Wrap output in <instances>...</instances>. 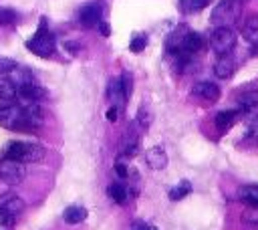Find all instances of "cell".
Here are the masks:
<instances>
[{
    "mask_svg": "<svg viewBox=\"0 0 258 230\" xmlns=\"http://www.w3.org/2000/svg\"><path fill=\"white\" fill-rule=\"evenodd\" d=\"M12 228H14V218L8 212L0 210V230H12Z\"/></svg>",
    "mask_w": 258,
    "mask_h": 230,
    "instance_id": "obj_25",
    "label": "cell"
},
{
    "mask_svg": "<svg viewBox=\"0 0 258 230\" xmlns=\"http://www.w3.org/2000/svg\"><path fill=\"white\" fill-rule=\"evenodd\" d=\"M62 218L67 224H81L87 218V210L83 206H69V208H64Z\"/></svg>",
    "mask_w": 258,
    "mask_h": 230,
    "instance_id": "obj_17",
    "label": "cell"
},
{
    "mask_svg": "<svg viewBox=\"0 0 258 230\" xmlns=\"http://www.w3.org/2000/svg\"><path fill=\"white\" fill-rule=\"evenodd\" d=\"M191 95H196L198 99H202L206 103H214L220 99V87L212 81H198L191 87Z\"/></svg>",
    "mask_w": 258,
    "mask_h": 230,
    "instance_id": "obj_8",
    "label": "cell"
},
{
    "mask_svg": "<svg viewBox=\"0 0 258 230\" xmlns=\"http://www.w3.org/2000/svg\"><path fill=\"white\" fill-rule=\"evenodd\" d=\"M6 157L16 159L20 163H34L44 157V147L38 143H28V141H12L6 149Z\"/></svg>",
    "mask_w": 258,
    "mask_h": 230,
    "instance_id": "obj_3",
    "label": "cell"
},
{
    "mask_svg": "<svg viewBox=\"0 0 258 230\" xmlns=\"http://www.w3.org/2000/svg\"><path fill=\"white\" fill-rule=\"evenodd\" d=\"M18 97L22 101H28V103H38L46 97V91L42 87H38L36 83H28V85L18 87Z\"/></svg>",
    "mask_w": 258,
    "mask_h": 230,
    "instance_id": "obj_12",
    "label": "cell"
},
{
    "mask_svg": "<svg viewBox=\"0 0 258 230\" xmlns=\"http://www.w3.org/2000/svg\"><path fill=\"white\" fill-rule=\"evenodd\" d=\"M107 194H109V198L113 200V202H117V204H125L127 202V198H129V190H127V186H123V184H111L109 188H107Z\"/></svg>",
    "mask_w": 258,
    "mask_h": 230,
    "instance_id": "obj_18",
    "label": "cell"
},
{
    "mask_svg": "<svg viewBox=\"0 0 258 230\" xmlns=\"http://www.w3.org/2000/svg\"><path fill=\"white\" fill-rule=\"evenodd\" d=\"M210 2H212V0H183V6H185V10H189V12H198V10H204Z\"/></svg>",
    "mask_w": 258,
    "mask_h": 230,
    "instance_id": "obj_23",
    "label": "cell"
},
{
    "mask_svg": "<svg viewBox=\"0 0 258 230\" xmlns=\"http://www.w3.org/2000/svg\"><path fill=\"white\" fill-rule=\"evenodd\" d=\"M145 163L151 167V169H163L167 165V153L163 147L155 145L151 149L145 151Z\"/></svg>",
    "mask_w": 258,
    "mask_h": 230,
    "instance_id": "obj_13",
    "label": "cell"
},
{
    "mask_svg": "<svg viewBox=\"0 0 258 230\" xmlns=\"http://www.w3.org/2000/svg\"><path fill=\"white\" fill-rule=\"evenodd\" d=\"M107 95H109V99L113 101V107H119V105H123V103L129 99V93H127V89H125L121 77H115V79L109 81V85H107Z\"/></svg>",
    "mask_w": 258,
    "mask_h": 230,
    "instance_id": "obj_9",
    "label": "cell"
},
{
    "mask_svg": "<svg viewBox=\"0 0 258 230\" xmlns=\"http://www.w3.org/2000/svg\"><path fill=\"white\" fill-rule=\"evenodd\" d=\"M115 171H117V176H119V178H127V176H129V167H127V165H123L121 161L115 165Z\"/></svg>",
    "mask_w": 258,
    "mask_h": 230,
    "instance_id": "obj_28",
    "label": "cell"
},
{
    "mask_svg": "<svg viewBox=\"0 0 258 230\" xmlns=\"http://www.w3.org/2000/svg\"><path fill=\"white\" fill-rule=\"evenodd\" d=\"M210 46H212V50L218 56L230 54L234 50V46H236V32H234V28H228V26L214 28V32L210 36Z\"/></svg>",
    "mask_w": 258,
    "mask_h": 230,
    "instance_id": "obj_4",
    "label": "cell"
},
{
    "mask_svg": "<svg viewBox=\"0 0 258 230\" xmlns=\"http://www.w3.org/2000/svg\"><path fill=\"white\" fill-rule=\"evenodd\" d=\"M18 97V87L10 79H0V99L2 101H12Z\"/></svg>",
    "mask_w": 258,
    "mask_h": 230,
    "instance_id": "obj_20",
    "label": "cell"
},
{
    "mask_svg": "<svg viewBox=\"0 0 258 230\" xmlns=\"http://www.w3.org/2000/svg\"><path fill=\"white\" fill-rule=\"evenodd\" d=\"M242 14V4L238 0H222L214 6L212 10V16H210V22L218 28V26H228L232 28L238 18Z\"/></svg>",
    "mask_w": 258,
    "mask_h": 230,
    "instance_id": "obj_2",
    "label": "cell"
},
{
    "mask_svg": "<svg viewBox=\"0 0 258 230\" xmlns=\"http://www.w3.org/2000/svg\"><path fill=\"white\" fill-rule=\"evenodd\" d=\"M26 48H28L32 54L42 56V59L52 56V52H54V48H56V40H54V34L46 28V20H44V18L40 20V26H38V30L34 32V36L26 42Z\"/></svg>",
    "mask_w": 258,
    "mask_h": 230,
    "instance_id": "obj_1",
    "label": "cell"
},
{
    "mask_svg": "<svg viewBox=\"0 0 258 230\" xmlns=\"http://www.w3.org/2000/svg\"><path fill=\"white\" fill-rule=\"evenodd\" d=\"M145 44H147V36L145 34H135L129 42V50L131 52H141L145 48Z\"/></svg>",
    "mask_w": 258,
    "mask_h": 230,
    "instance_id": "obj_22",
    "label": "cell"
},
{
    "mask_svg": "<svg viewBox=\"0 0 258 230\" xmlns=\"http://www.w3.org/2000/svg\"><path fill=\"white\" fill-rule=\"evenodd\" d=\"M0 210L8 212L12 218H16V216L22 214V210H24V202H22V198H18L16 194H8V196H4V198L0 200Z\"/></svg>",
    "mask_w": 258,
    "mask_h": 230,
    "instance_id": "obj_15",
    "label": "cell"
},
{
    "mask_svg": "<svg viewBox=\"0 0 258 230\" xmlns=\"http://www.w3.org/2000/svg\"><path fill=\"white\" fill-rule=\"evenodd\" d=\"M133 230H157V228H155V226H151V224H143V222H137Z\"/></svg>",
    "mask_w": 258,
    "mask_h": 230,
    "instance_id": "obj_30",
    "label": "cell"
},
{
    "mask_svg": "<svg viewBox=\"0 0 258 230\" xmlns=\"http://www.w3.org/2000/svg\"><path fill=\"white\" fill-rule=\"evenodd\" d=\"M242 36H244V40H246L250 46H254L252 52H258V14H252V16L244 22V26H242Z\"/></svg>",
    "mask_w": 258,
    "mask_h": 230,
    "instance_id": "obj_10",
    "label": "cell"
},
{
    "mask_svg": "<svg viewBox=\"0 0 258 230\" xmlns=\"http://www.w3.org/2000/svg\"><path fill=\"white\" fill-rule=\"evenodd\" d=\"M16 67H18V63H14L12 59H4V56H0V75H10Z\"/></svg>",
    "mask_w": 258,
    "mask_h": 230,
    "instance_id": "obj_24",
    "label": "cell"
},
{
    "mask_svg": "<svg viewBox=\"0 0 258 230\" xmlns=\"http://www.w3.org/2000/svg\"><path fill=\"white\" fill-rule=\"evenodd\" d=\"M240 113H242V111H238V109H224V111H218V115L214 117V123H216V127H218L220 131H226V129H230V127L238 121Z\"/></svg>",
    "mask_w": 258,
    "mask_h": 230,
    "instance_id": "obj_14",
    "label": "cell"
},
{
    "mask_svg": "<svg viewBox=\"0 0 258 230\" xmlns=\"http://www.w3.org/2000/svg\"><path fill=\"white\" fill-rule=\"evenodd\" d=\"M238 198L240 202H244L246 206H258V184H248V186H242L238 190Z\"/></svg>",
    "mask_w": 258,
    "mask_h": 230,
    "instance_id": "obj_16",
    "label": "cell"
},
{
    "mask_svg": "<svg viewBox=\"0 0 258 230\" xmlns=\"http://www.w3.org/2000/svg\"><path fill=\"white\" fill-rule=\"evenodd\" d=\"M103 4L101 2H89V4H85L81 10H79V20H81V24L83 26H99L103 20Z\"/></svg>",
    "mask_w": 258,
    "mask_h": 230,
    "instance_id": "obj_7",
    "label": "cell"
},
{
    "mask_svg": "<svg viewBox=\"0 0 258 230\" xmlns=\"http://www.w3.org/2000/svg\"><path fill=\"white\" fill-rule=\"evenodd\" d=\"M137 123H139L143 129H147V125H149V115L145 113V109H139V115H137Z\"/></svg>",
    "mask_w": 258,
    "mask_h": 230,
    "instance_id": "obj_27",
    "label": "cell"
},
{
    "mask_svg": "<svg viewBox=\"0 0 258 230\" xmlns=\"http://www.w3.org/2000/svg\"><path fill=\"white\" fill-rule=\"evenodd\" d=\"M202 46H204V36L191 30V32H189V36H187V40H185L183 54H185V56H191V54H194V52H198Z\"/></svg>",
    "mask_w": 258,
    "mask_h": 230,
    "instance_id": "obj_19",
    "label": "cell"
},
{
    "mask_svg": "<svg viewBox=\"0 0 258 230\" xmlns=\"http://www.w3.org/2000/svg\"><path fill=\"white\" fill-rule=\"evenodd\" d=\"M107 121H111V123L117 121V107H111V109L107 111Z\"/></svg>",
    "mask_w": 258,
    "mask_h": 230,
    "instance_id": "obj_29",
    "label": "cell"
},
{
    "mask_svg": "<svg viewBox=\"0 0 258 230\" xmlns=\"http://www.w3.org/2000/svg\"><path fill=\"white\" fill-rule=\"evenodd\" d=\"M242 218H244V222L258 226V206H252L250 210H246V212L242 214Z\"/></svg>",
    "mask_w": 258,
    "mask_h": 230,
    "instance_id": "obj_26",
    "label": "cell"
},
{
    "mask_svg": "<svg viewBox=\"0 0 258 230\" xmlns=\"http://www.w3.org/2000/svg\"><path fill=\"white\" fill-rule=\"evenodd\" d=\"M236 71V59L232 54H224V56H218L216 65H214V73L218 79H230Z\"/></svg>",
    "mask_w": 258,
    "mask_h": 230,
    "instance_id": "obj_11",
    "label": "cell"
},
{
    "mask_svg": "<svg viewBox=\"0 0 258 230\" xmlns=\"http://www.w3.org/2000/svg\"><path fill=\"white\" fill-rule=\"evenodd\" d=\"M189 192H191V184L183 180V182H179L177 186H173V188L169 190V200H173V202H175V200H181V198H185Z\"/></svg>",
    "mask_w": 258,
    "mask_h": 230,
    "instance_id": "obj_21",
    "label": "cell"
},
{
    "mask_svg": "<svg viewBox=\"0 0 258 230\" xmlns=\"http://www.w3.org/2000/svg\"><path fill=\"white\" fill-rule=\"evenodd\" d=\"M26 176V167L24 163L16 161V159H10V157H4L0 161V178L2 182H6L8 186H16L24 180Z\"/></svg>",
    "mask_w": 258,
    "mask_h": 230,
    "instance_id": "obj_5",
    "label": "cell"
},
{
    "mask_svg": "<svg viewBox=\"0 0 258 230\" xmlns=\"http://www.w3.org/2000/svg\"><path fill=\"white\" fill-rule=\"evenodd\" d=\"M99 28H101V34H103V36H109V24H107V22H101Z\"/></svg>",
    "mask_w": 258,
    "mask_h": 230,
    "instance_id": "obj_31",
    "label": "cell"
},
{
    "mask_svg": "<svg viewBox=\"0 0 258 230\" xmlns=\"http://www.w3.org/2000/svg\"><path fill=\"white\" fill-rule=\"evenodd\" d=\"M189 28L187 26H177L175 30H171L169 32V36H167V40H165V46H167V52H171V54H175V56H185L183 54V48H185V40H187V36H189Z\"/></svg>",
    "mask_w": 258,
    "mask_h": 230,
    "instance_id": "obj_6",
    "label": "cell"
}]
</instances>
